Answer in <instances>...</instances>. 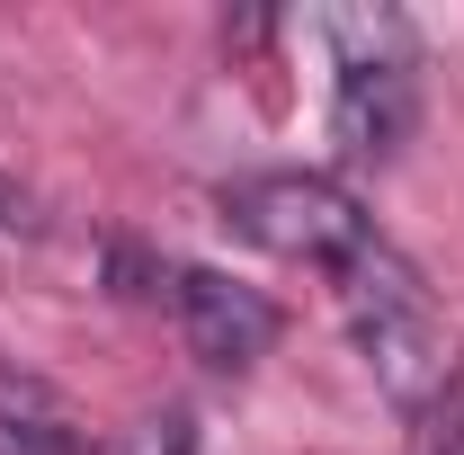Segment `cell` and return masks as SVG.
<instances>
[{"label": "cell", "mask_w": 464, "mask_h": 455, "mask_svg": "<svg viewBox=\"0 0 464 455\" xmlns=\"http://www.w3.org/2000/svg\"><path fill=\"white\" fill-rule=\"evenodd\" d=\"M340 304H348V331H357V357L375 366V384H384V402L402 420H420V411H438L447 393H464L456 331H447L438 295L420 286V268H411L384 232L340 268Z\"/></svg>", "instance_id": "6da1fadb"}, {"label": "cell", "mask_w": 464, "mask_h": 455, "mask_svg": "<svg viewBox=\"0 0 464 455\" xmlns=\"http://www.w3.org/2000/svg\"><path fill=\"white\" fill-rule=\"evenodd\" d=\"M215 206H224V224L250 250L295 259V268H322V277H340L348 259L375 241V215L322 170H241V179L215 188Z\"/></svg>", "instance_id": "7a4b0ae2"}, {"label": "cell", "mask_w": 464, "mask_h": 455, "mask_svg": "<svg viewBox=\"0 0 464 455\" xmlns=\"http://www.w3.org/2000/svg\"><path fill=\"white\" fill-rule=\"evenodd\" d=\"M331 134H340L348 161H393L420 116V81H411V27L402 18H366L340 9L331 27Z\"/></svg>", "instance_id": "3957f363"}, {"label": "cell", "mask_w": 464, "mask_h": 455, "mask_svg": "<svg viewBox=\"0 0 464 455\" xmlns=\"http://www.w3.org/2000/svg\"><path fill=\"white\" fill-rule=\"evenodd\" d=\"M170 313H179V340L197 348L215 375H250V366L277 348V331H286V313H277L259 286L224 277V268H188V259H179Z\"/></svg>", "instance_id": "277c9868"}, {"label": "cell", "mask_w": 464, "mask_h": 455, "mask_svg": "<svg viewBox=\"0 0 464 455\" xmlns=\"http://www.w3.org/2000/svg\"><path fill=\"white\" fill-rule=\"evenodd\" d=\"M0 438H81V420L36 366L0 357Z\"/></svg>", "instance_id": "5b68a950"}, {"label": "cell", "mask_w": 464, "mask_h": 455, "mask_svg": "<svg viewBox=\"0 0 464 455\" xmlns=\"http://www.w3.org/2000/svg\"><path fill=\"white\" fill-rule=\"evenodd\" d=\"M402 455H464V393H447L438 411H420Z\"/></svg>", "instance_id": "8992f818"}, {"label": "cell", "mask_w": 464, "mask_h": 455, "mask_svg": "<svg viewBox=\"0 0 464 455\" xmlns=\"http://www.w3.org/2000/svg\"><path fill=\"white\" fill-rule=\"evenodd\" d=\"M0 232H18V241H36V232H45V206H36V188H18L9 170H0Z\"/></svg>", "instance_id": "52a82bcc"}]
</instances>
